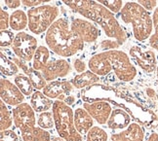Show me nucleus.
I'll use <instances>...</instances> for the list:
<instances>
[{"label": "nucleus", "instance_id": "f257e3e1", "mask_svg": "<svg viewBox=\"0 0 158 141\" xmlns=\"http://www.w3.org/2000/svg\"><path fill=\"white\" fill-rule=\"evenodd\" d=\"M45 41L55 54L64 58L72 57L82 51L85 43L64 18L58 19L47 30Z\"/></svg>", "mask_w": 158, "mask_h": 141}, {"label": "nucleus", "instance_id": "f03ea898", "mask_svg": "<svg viewBox=\"0 0 158 141\" xmlns=\"http://www.w3.org/2000/svg\"><path fill=\"white\" fill-rule=\"evenodd\" d=\"M77 13L98 23L106 36L117 40L120 45L126 42L127 35L125 30L120 26L113 12L106 6L100 4L96 0H87Z\"/></svg>", "mask_w": 158, "mask_h": 141}, {"label": "nucleus", "instance_id": "7ed1b4c3", "mask_svg": "<svg viewBox=\"0 0 158 141\" xmlns=\"http://www.w3.org/2000/svg\"><path fill=\"white\" fill-rule=\"evenodd\" d=\"M120 18L125 23L131 24L133 34L138 41L149 39L153 29V20L148 10L137 2H127L120 11Z\"/></svg>", "mask_w": 158, "mask_h": 141}, {"label": "nucleus", "instance_id": "20e7f679", "mask_svg": "<svg viewBox=\"0 0 158 141\" xmlns=\"http://www.w3.org/2000/svg\"><path fill=\"white\" fill-rule=\"evenodd\" d=\"M55 127L59 136L66 141H83L82 134L78 132L74 125V111L64 101H54L52 107Z\"/></svg>", "mask_w": 158, "mask_h": 141}, {"label": "nucleus", "instance_id": "39448f33", "mask_svg": "<svg viewBox=\"0 0 158 141\" xmlns=\"http://www.w3.org/2000/svg\"><path fill=\"white\" fill-rule=\"evenodd\" d=\"M28 28L32 33L39 35L50 28L59 16V9L52 5H40L27 11Z\"/></svg>", "mask_w": 158, "mask_h": 141}, {"label": "nucleus", "instance_id": "423d86ee", "mask_svg": "<svg viewBox=\"0 0 158 141\" xmlns=\"http://www.w3.org/2000/svg\"><path fill=\"white\" fill-rule=\"evenodd\" d=\"M104 54L111 63L114 74L120 81L131 82L136 78L138 74L137 68L126 53L118 50H110L104 52Z\"/></svg>", "mask_w": 158, "mask_h": 141}, {"label": "nucleus", "instance_id": "0eeeda50", "mask_svg": "<svg viewBox=\"0 0 158 141\" xmlns=\"http://www.w3.org/2000/svg\"><path fill=\"white\" fill-rule=\"evenodd\" d=\"M11 47L18 58L27 62L33 58L34 54L38 48L36 38L27 32L18 33L15 36L14 42Z\"/></svg>", "mask_w": 158, "mask_h": 141}, {"label": "nucleus", "instance_id": "6e6552de", "mask_svg": "<svg viewBox=\"0 0 158 141\" xmlns=\"http://www.w3.org/2000/svg\"><path fill=\"white\" fill-rule=\"evenodd\" d=\"M130 58L133 62L136 63L139 68L145 73H153L157 68V59L155 53L143 46L135 45L131 47Z\"/></svg>", "mask_w": 158, "mask_h": 141}, {"label": "nucleus", "instance_id": "1a4fd4ad", "mask_svg": "<svg viewBox=\"0 0 158 141\" xmlns=\"http://www.w3.org/2000/svg\"><path fill=\"white\" fill-rule=\"evenodd\" d=\"M12 116L15 127L21 133L36 127L35 111L31 105L27 102H23L15 106L12 110Z\"/></svg>", "mask_w": 158, "mask_h": 141}, {"label": "nucleus", "instance_id": "9d476101", "mask_svg": "<svg viewBox=\"0 0 158 141\" xmlns=\"http://www.w3.org/2000/svg\"><path fill=\"white\" fill-rule=\"evenodd\" d=\"M0 96L1 100L10 106H17L25 101V95L21 90L8 79L1 77L0 79Z\"/></svg>", "mask_w": 158, "mask_h": 141}, {"label": "nucleus", "instance_id": "9b49d317", "mask_svg": "<svg viewBox=\"0 0 158 141\" xmlns=\"http://www.w3.org/2000/svg\"><path fill=\"white\" fill-rule=\"evenodd\" d=\"M83 107L92 116V118L100 125H106L110 114L112 112V107L106 100H98L94 102H84Z\"/></svg>", "mask_w": 158, "mask_h": 141}, {"label": "nucleus", "instance_id": "f8f14e48", "mask_svg": "<svg viewBox=\"0 0 158 141\" xmlns=\"http://www.w3.org/2000/svg\"><path fill=\"white\" fill-rule=\"evenodd\" d=\"M71 71L70 64L65 59H51L42 70V74L47 82L55 81L58 78H64Z\"/></svg>", "mask_w": 158, "mask_h": 141}, {"label": "nucleus", "instance_id": "ddd939ff", "mask_svg": "<svg viewBox=\"0 0 158 141\" xmlns=\"http://www.w3.org/2000/svg\"><path fill=\"white\" fill-rule=\"evenodd\" d=\"M71 28L80 36L84 42L92 43L98 39L100 30L95 24L83 19H74L70 22Z\"/></svg>", "mask_w": 158, "mask_h": 141}, {"label": "nucleus", "instance_id": "4468645a", "mask_svg": "<svg viewBox=\"0 0 158 141\" xmlns=\"http://www.w3.org/2000/svg\"><path fill=\"white\" fill-rule=\"evenodd\" d=\"M108 141H144V131L138 123H131L122 131L112 133Z\"/></svg>", "mask_w": 158, "mask_h": 141}, {"label": "nucleus", "instance_id": "2eb2a0df", "mask_svg": "<svg viewBox=\"0 0 158 141\" xmlns=\"http://www.w3.org/2000/svg\"><path fill=\"white\" fill-rule=\"evenodd\" d=\"M75 88L73 87V85L70 81H66V80H62V81H52L49 84L46 85V87L42 90L43 94L50 97L51 99H58L60 95H69L72 91Z\"/></svg>", "mask_w": 158, "mask_h": 141}, {"label": "nucleus", "instance_id": "dca6fc26", "mask_svg": "<svg viewBox=\"0 0 158 141\" xmlns=\"http://www.w3.org/2000/svg\"><path fill=\"white\" fill-rule=\"evenodd\" d=\"M131 116L121 108L113 109L106 126L112 131H123L131 124Z\"/></svg>", "mask_w": 158, "mask_h": 141}, {"label": "nucleus", "instance_id": "f3484780", "mask_svg": "<svg viewBox=\"0 0 158 141\" xmlns=\"http://www.w3.org/2000/svg\"><path fill=\"white\" fill-rule=\"evenodd\" d=\"M88 66L90 70L98 76H106L112 71L111 63L105 56L104 52L96 54L89 59Z\"/></svg>", "mask_w": 158, "mask_h": 141}, {"label": "nucleus", "instance_id": "a211bd4d", "mask_svg": "<svg viewBox=\"0 0 158 141\" xmlns=\"http://www.w3.org/2000/svg\"><path fill=\"white\" fill-rule=\"evenodd\" d=\"M94 119L83 106L74 110V125L78 132L85 135L94 127Z\"/></svg>", "mask_w": 158, "mask_h": 141}, {"label": "nucleus", "instance_id": "6ab92c4d", "mask_svg": "<svg viewBox=\"0 0 158 141\" xmlns=\"http://www.w3.org/2000/svg\"><path fill=\"white\" fill-rule=\"evenodd\" d=\"M54 101L50 97L46 96L43 91H36L30 96V105L36 113H42L49 111L53 107Z\"/></svg>", "mask_w": 158, "mask_h": 141}, {"label": "nucleus", "instance_id": "aec40b11", "mask_svg": "<svg viewBox=\"0 0 158 141\" xmlns=\"http://www.w3.org/2000/svg\"><path fill=\"white\" fill-rule=\"evenodd\" d=\"M99 81H100V76L95 74L91 70L80 73V74L74 76L70 80V82L72 83L75 89H85L89 87V86L95 85Z\"/></svg>", "mask_w": 158, "mask_h": 141}, {"label": "nucleus", "instance_id": "412c9836", "mask_svg": "<svg viewBox=\"0 0 158 141\" xmlns=\"http://www.w3.org/2000/svg\"><path fill=\"white\" fill-rule=\"evenodd\" d=\"M23 141H51L52 137L49 131L40 127H34L21 133Z\"/></svg>", "mask_w": 158, "mask_h": 141}, {"label": "nucleus", "instance_id": "4be33fe9", "mask_svg": "<svg viewBox=\"0 0 158 141\" xmlns=\"http://www.w3.org/2000/svg\"><path fill=\"white\" fill-rule=\"evenodd\" d=\"M49 58L50 53L48 48L44 46H39L32 58V67L38 71H42L46 67L47 63L49 62Z\"/></svg>", "mask_w": 158, "mask_h": 141}, {"label": "nucleus", "instance_id": "5701e85b", "mask_svg": "<svg viewBox=\"0 0 158 141\" xmlns=\"http://www.w3.org/2000/svg\"><path fill=\"white\" fill-rule=\"evenodd\" d=\"M28 26V18L23 10H16L10 16V27L15 31H21Z\"/></svg>", "mask_w": 158, "mask_h": 141}, {"label": "nucleus", "instance_id": "b1692460", "mask_svg": "<svg viewBox=\"0 0 158 141\" xmlns=\"http://www.w3.org/2000/svg\"><path fill=\"white\" fill-rule=\"evenodd\" d=\"M14 82L17 87L21 90V91L25 95L28 96V95H31L34 93L33 91L34 87L31 81H30V79L28 78V76H26L23 74H18L14 79Z\"/></svg>", "mask_w": 158, "mask_h": 141}, {"label": "nucleus", "instance_id": "393cba45", "mask_svg": "<svg viewBox=\"0 0 158 141\" xmlns=\"http://www.w3.org/2000/svg\"><path fill=\"white\" fill-rule=\"evenodd\" d=\"M0 66H1V74L5 76H13L19 72V67L17 64L6 57L3 53L0 54Z\"/></svg>", "mask_w": 158, "mask_h": 141}, {"label": "nucleus", "instance_id": "a878e982", "mask_svg": "<svg viewBox=\"0 0 158 141\" xmlns=\"http://www.w3.org/2000/svg\"><path fill=\"white\" fill-rule=\"evenodd\" d=\"M27 76H28V78L30 79V81H31V83L33 85L34 89H36L37 91L43 90L46 87L47 81L44 78L43 74H42L40 71L34 69L33 67H29L28 74Z\"/></svg>", "mask_w": 158, "mask_h": 141}, {"label": "nucleus", "instance_id": "bb28decb", "mask_svg": "<svg viewBox=\"0 0 158 141\" xmlns=\"http://www.w3.org/2000/svg\"><path fill=\"white\" fill-rule=\"evenodd\" d=\"M0 107H1V110H0V113H1V126H0V128H1V131L9 130L14 123L13 116H11V112L9 111L7 105L3 100L0 102Z\"/></svg>", "mask_w": 158, "mask_h": 141}, {"label": "nucleus", "instance_id": "cd10ccee", "mask_svg": "<svg viewBox=\"0 0 158 141\" xmlns=\"http://www.w3.org/2000/svg\"><path fill=\"white\" fill-rule=\"evenodd\" d=\"M86 141H108V134L101 127L94 126L86 134Z\"/></svg>", "mask_w": 158, "mask_h": 141}, {"label": "nucleus", "instance_id": "c85d7f7f", "mask_svg": "<svg viewBox=\"0 0 158 141\" xmlns=\"http://www.w3.org/2000/svg\"><path fill=\"white\" fill-rule=\"evenodd\" d=\"M37 125L38 127L44 128V130H51V128H53L55 127L53 113L49 111L39 113L37 119Z\"/></svg>", "mask_w": 158, "mask_h": 141}, {"label": "nucleus", "instance_id": "c756f323", "mask_svg": "<svg viewBox=\"0 0 158 141\" xmlns=\"http://www.w3.org/2000/svg\"><path fill=\"white\" fill-rule=\"evenodd\" d=\"M152 20H153V27H154V33L151 34L149 37V45L151 48H153L155 51L158 53V7L154 9L153 12V16H152Z\"/></svg>", "mask_w": 158, "mask_h": 141}, {"label": "nucleus", "instance_id": "7c9ffc66", "mask_svg": "<svg viewBox=\"0 0 158 141\" xmlns=\"http://www.w3.org/2000/svg\"><path fill=\"white\" fill-rule=\"evenodd\" d=\"M96 1L106 6L107 9H109L113 13H118L123 7L122 0H96Z\"/></svg>", "mask_w": 158, "mask_h": 141}, {"label": "nucleus", "instance_id": "2f4dec72", "mask_svg": "<svg viewBox=\"0 0 158 141\" xmlns=\"http://www.w3.org/2000/svg\"><path fill=\"white\" fill-rule=\"evenodd\" d=\"M14 39L15 36L12 31H10L8 29L1 30V32H0V45H1V47L12 46Z\"/></svg>", "mask_w": 158, "mask_h": 141}, {"label": "nucleus", "instance_id": "473e14b6", "mask_svg": "<svg viewBox=\"0 0 158 141\" xmlns=\"http://www.w3.org/2000/svg\"><path fill=\"white\" fill-rule=\"evenodd\" d=\"M121 45L118 43L117 40H112V39H106L102 40L100 44V49L102 51H110V50H116Z\"/></svg>", "mask_w": 158, "mask_h": 141}, {"label": "nucleus", "instance_id": "72a5a7b5", "mask_svg": "<svg viewBox=\"0 0 158 141\" xmlns=\"http://www.w3.org/2000/svg\"><path fill=\"white\" fill-rule=\"evenodd\" d=\"M0 141H19V136L14 131L5 130L0 132Z\"/></svg>", "mask_w": 158, "mask_h": 141}, {"label": "nucleus", "instance_id": "f704fd0d", "mask_svg": "<svg viewBox=\"0 0 158 141\" xmlns=\"http://www.w3.org/2000/svg\"><path fill=\"white\" fill-rule=\"evenodd\" d=\"M63 3L65 4L71 10L77 13L78 10L82 7V5L87 1V0H62Z\"/></svg>", "mask_w": 158, "mask_h": 141}, {"label": "nucleus", "instance_id": "c9c22d12", "mask_svg": "<svg viewBox=\"0 0 158 141\" xmlns=\"http://www.w3.org/2000/svg\"><path fill=\"white\" fill-rule=\"evenodd\" d=\"M9 26L10 17L4 9H1V11H0V28H1V30H6L8 29Z\"/></svg>", "mask_w": 158, "mask_h": 141}, {"label": "nucleus", "instance_id": "e433bc0d", "mask_svg": "<svg viewBox=\"0 0 158 141\" xmlns=\"http://www.w3.org/2000/svg\"><path fill=\"white\" fill-rule=\"evenodd\" d=\"M12 60L14 61V62L17 64V66L19 67V68H21L23 72H25V74L27 75L28 74V71H29V65L27 63V61L26 60H23L20 58H18V57H13L12 58Z\"/></svg>", "mask_w": 158, "mask_h": 141}, {"label": "nucleus", "instance_id": "4c0bfd02", "mask_svg": "<svg viewBox=\"0 0 158 141\" xmlns=\"http://www.w3.org/2000/svg\"><path fill=\"white\" fill-rule=\"evenodd\" d=\"M132 1H136L137 3L141 4L143 7L148 11H152L155 9L157 5V0H132Z\"/></svg>", "mask_w": 158, "mask_h": 141}, {"label": "nucleus", "instance_id": "58836bf2", "mask_svg": "<svg viewBox=\"0 0 158 141\" xmlns=\"http://www.w3.org/2000/svg\"><path fill=\"white\" fill-rule=\"evenodd\" d=\"M52 0H22V3L27 6V7L32 8V7H37V6H40L44 3L50 2Z\"/></svg>", "mask_w": 158, "mask_h": 141}, {"label": "nucleus", "instance_id": "ea45409f", "mask_svg": "<svg viewBox=\"0 0 158 141\" xmlns=\"http://www.w3.org/2000/svg\"><path fill=\"white\" fill-rule=\"evenodd\" d=\"M73 67H74V69L76 70V72H78V73H83L85 71H87L86 70V68H87L86 63H85L83 60H81L80 58H75L74 59Z\"/></svg>", "mask_w": 158, "mask_h": 141}, {"label": "nucleus", "instance_id": "a19ab883", "mask_svg": "<svg viewBox=\"0 0 158 141\" xmlns=\"http://www.w3.org/2000/svg\"><path fill=\"white\" fill-rule=\"evenodd\" d=\"M5 5L10 9H17L22 4V0H4Z\"/></svg>", "mask_w": 158, "mask_h": 141}, {"label": "nucleus", "instance_id": "79ce46f5", "mask_svg": "<svg viewBox=\"0 0 158 141\" xmlns=\"http://www.w3.org/2000/svg\"><path fill=\"white\" fill-rule=\"evenodd\" d=\"M75 100H76L75 96H74V95H66V97L64 99V101L66 104H68V105L71 106L72 104H74Z\"/></svg>", "mask_w": 158, "mask_h": 141}, {"label": "nucleus", "instance_id": "37998d69", "mask_svg": "<svg viewBox=\"0 0 158 141\" xmlns=\"http://www.w3.org/2000/svg\"><path fill=\"white\" fill-rule=\"evenodd\" d=\"M147 95L148 97H150L151 99H155L156 97H157V95L155 93V91L153 89H151V88H148L147 89Z\"/></svg>", "mask_w": 158, "mask_h": 141}, {"label": "nucleus", "instance_id": "c03bdc74", "mask_svg": "<svg viewBox=\"0 0 158 141\" xmlns=\"http://www.w3.org/2000/svg\"><path fill=\"white\" fill-rule=\"evenodd\" d=\"M145 141H158V133L151 132L148 135V137L145 139Z\"/></svg>", "mask_w": 158, "mask_h": 141}, {"label": "nucleus", "instance_id": "a18cd8bd", "mask_svg": "<svg viewBox=\"0 0 158 141\" xmlns=\"http://www.w3.org/2000/svg\"><path fill=\"white\" fill-rule=\"evenodd\" d=\"M51 141H66V140L60 136H54V137H52Z\"/></svg>", "mask_w": 158, "mask_h": 141}, {"label": "nucleus", "instance_id": "49530a36", "mask_svg": "<svg viewBox=\"0 0 158 141\" xmlns=\"http://www.w3.org/2000/svg\"><path fill=\"white\" fill-rule=\"evenodd\" d=\"M156 82H157V86H158V65L156 68Z\"/></svg>", "mask_w": 158, "mask_h": 141}, {"label": "nucleus", "instance_id": "de8ad7c7", "mask_svg": "<svg viewBox=\"0 0 158 141\" xmlns=\"http://www.w3.org/2000/svg\"><path fill=\"white\" fill-rule=\"evenodd\" d=\"M157 3H158V0H157Z\"/></svg>", "mask_w": 158, "mask_h": 141}]
</instances>
